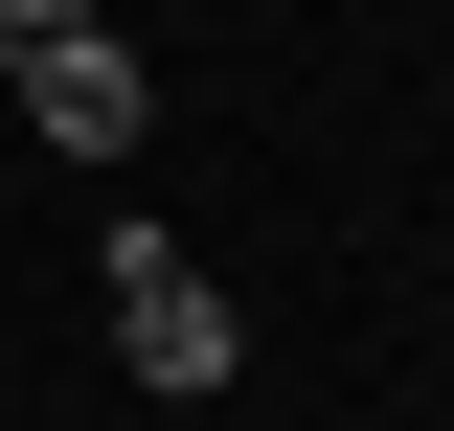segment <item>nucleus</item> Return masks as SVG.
Segmentation results:
<instances>
[{
    "label": "nucleus",
    "mask_w": 454,
    "mask_h": 431,
    "mask_svg": "<svg viewBox=\"0 0 454 431\" xmlns=\"http://www.w3.org/2000/svg\"><path fill=\"white\" fill-rule=\"evenodd\" d=\"M91 295H114V364H137V386H182V409H205V386L250 364V341H227V295L160 250V227H114V272H91Z\"/></svg>",
    "instance_id": "1"
},
{
    "label": "nucleus",
    "mask_w": 454,
    "mask_h": 431,
    "mask_svg": "<svg viewBox=\"0 0 454 431\" xmlns=\"http://www.w3.org/2000/svg\"><path fill=\"white\" fill-rule=\"evenodd\" d=\"M0 91H23V137H68V160H137V137H160V91H137V46H114V23H46Z\"/></svg>",
    "instance_id": "2"
},
{
    "label": "nucleus",
    "mask_w": 454,
    "mask_h": 431,
    "mask_svg": "<svg viewBox=\"0 0 454 431\" xmlns=\"http://www.w3.org/2000/svg\"><path fill=\"white\" fill-rule=\"evenodd\" d=\"M46 23H114V0H0V46H46Z\"/></svg>",
    "instance_id": "3"
},
{
    "label": "nucleus",
    "mask_w": 454,
    "mask_h": 431,
    "mask_svg": "<svg viewBox=\"0 0 454 431\" xmlns=\"http://www.w3.org/2000/svg\"><path fill=\"white\" fill-rule=\"evenodd\" d=\"M0 68H23V46H0Z\"/></svg>",
    "instance_id": "4"
}]
</instances>
